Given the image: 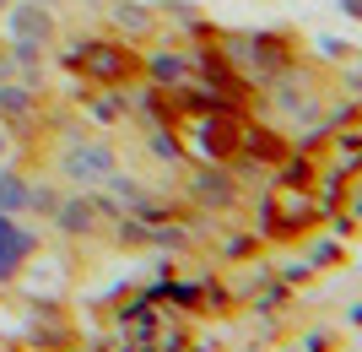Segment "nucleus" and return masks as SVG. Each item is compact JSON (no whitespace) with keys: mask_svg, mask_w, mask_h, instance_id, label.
<instances>
[{"mask_svg":"<svg viewBox=\"0 0 362 352\" xmlns=\"http://www.w3.org/2000/svg\"><path fill=\"white\" fill-rule=\"evenodd\" d=\"M71 65L92 87H124V81L141 71L130 44H119V38H81V44L71 49Z\"/></svg>","mask_w":362,"mask_h":352,"instance_id":"nucleus-1","label":"nucleus"},{"mask_svg":"<svg viewBox=\"0 0 362 352\" xmlns=\"http://www.w3.org/2000/svg\"><path fill=\"white\" fill-rule=\"evenodd\" d=\"M0 22H6V44H11L16 55H49V44L60 38L54 11H49L44 0H11Z\"/></svg>","mask_w":362,"mask_h":352,"instance_id":"nucleus-2","label":"nucleus"},{"mask_svg":"<svg viewBox=\"0 0 362 352\" xmlns=\"http://www.w3.org/2000/svg\"><path fill=\"white\" fill-rule=\"evenodd\" d=\"M60 169H65L71 184H103V179H114V152H108L103 141H71Z\"/></svg>","mask_w":362,"mask_h":352,"instance_id":"nucleus-3","label":"nucleus"},{"mask_svg":"<svg viewBox=\"0 0 362 352\" xmlns=\"http://www.w3.org/2000/svg\"><path fill=\"white\" fill-rule=\"evenodd\" d=\"M38 114V87L28 81H0V125H28Z\"/></svg>","mask_w":362,"mask_h":352,"instance_id":"nucleus-4","label":"nucleus"},{"mask_svg":"<svg viewBox=\"0 0 362 352\" xmlns=\"http://www.w3.org/2000/svg\"><path fill=\"white\" fill-rule=\"evenodd\" d=\"M28 261V233L11 222V212H0V282H11Z\"/></svg>","mask_w":362,"mask_h":352,"instance_id":"nucleus-5","label":"nucleus"},{"mask_svg":"<svg viewBox=\"0 0 362 352\" xmlns=\"http://www.w3.org/2000/svg\"><path fill=\"white\" fill-rule=\"evenodd\" d=\"M54 212H60V228H65V233H92V228H98V206H92L87 195H71V200H60Z\"/></svg>","mask_w":362,"mask_h":352,"instance_id":"nucleus-6","label":"nucleus"},{"mask_svg":"<svg viewBox=\"0 0 362 352\" xmlns=\"http://www.w3.org/2000/svg\"><path fill=\"white\" fill-rule=\"evenodd\" d=\"M33 200V190L28 184H22V174H11V169H0V212H22V206H28Z\"/></svg>","mask_w":362,"mask_h":352,"instance_id":"nucleus-7","label":"nucleus"},{"mask_svg":"<svg viewBox=\"0 0 362 352\" xmlns=\"http://www.w3.org/2000/svg\"><path fill=\"white\" fill-rule=\"evenodd\" d=\"M114 22H119L124 33H146V28H151V11L130 0V6H114Z\"/></svg>","mask_w":362,"mask_h":352,"instance_id":"nucleus-8","label":"nucleus"},{"mask_svg":"<svg viewBox=\"0 0 362 352\" xmlns=\"http://www.w3.org/2000/svg\"><path fill=\"white\" fill-rule=\"evenodd\" d=\"M11 65H16L11 60V44H0V81H11Z\"/></svg>","mask_w":362,"mask_h":352,"instance_id":"nucleus-9","label":"nucleus"},{"mask_svg":"<svg viewBox=\"0 0 362 352\" xmlns=\"http://www.w3.org/2000/svg\"><path fill=\"white\" fill-rule=\"evenodd\" d=\"M6 157H11V136H6V125H0V169H6Z\"/></svg>","mask_w":362,"mask_h":352,"instance_id":"nucleus-10","label":"nucleus"},{"mask_svg":"<svg viewBox=\"0 0 362 352\" xmlns=\"http://www.w3.org/2000/svg\"><path fill=\"white\" fill-rule=\"evenodd\" d=\"M6 6H11V0H0V16H6Z\"/></svg>","mask_w":362,"mask_h":352,"instance_id":"nucleus-11","label":"nucleus"},{"mask_svg":"<svg viewBox=\"0 0 362 352\" xmlns=\"http://www.w3.org/2000/svg\"><path fill=\"white\" fill-rule=\"evenodd\" d=\"M87 6H98V0H87Z\"/></svg>","mask_w":362,"mask_h":352,"instance_id":"nucleus-12","label":"nucleus"}]
</instances>
